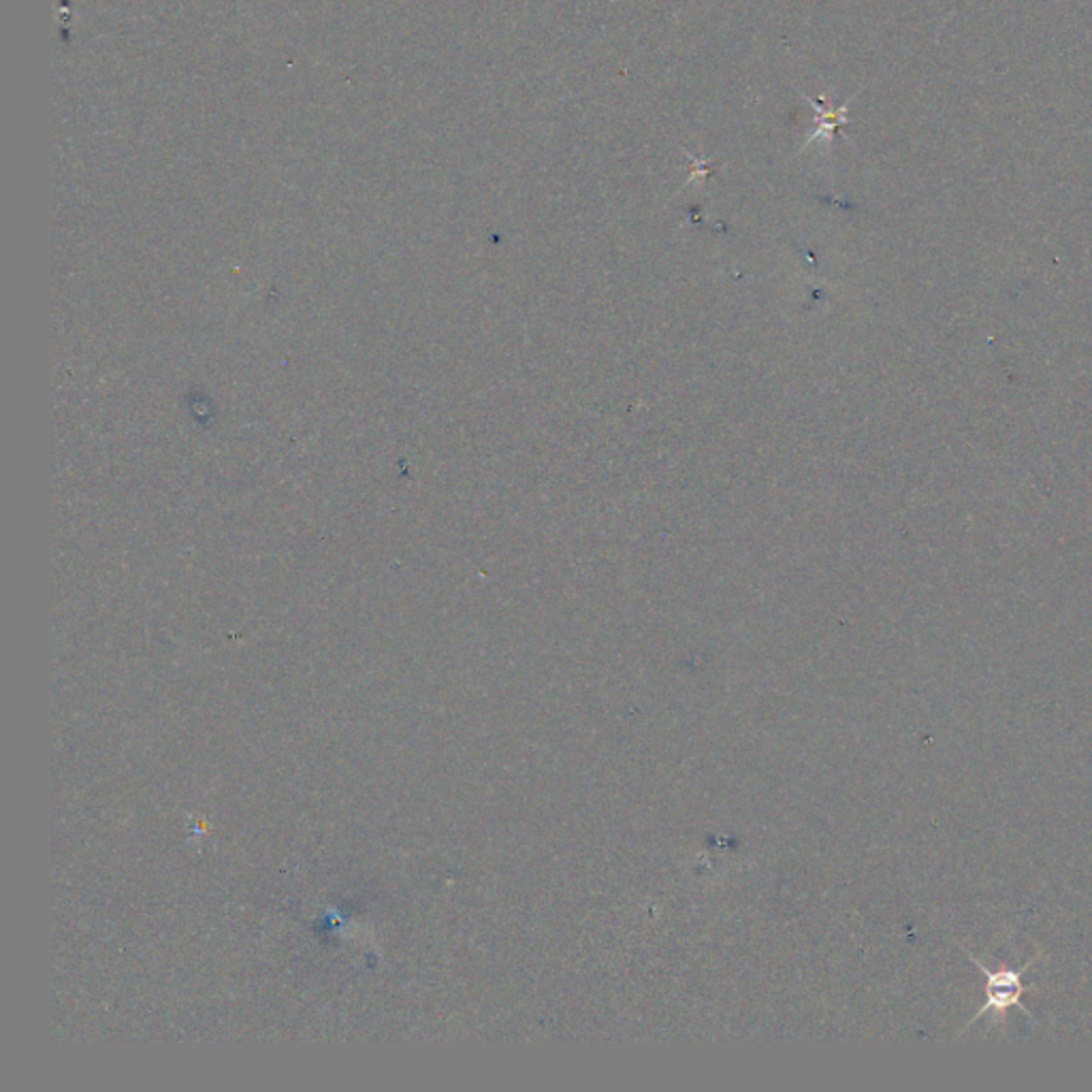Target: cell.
<instances>
[{
	"instance_id": "cell-1",
	"label": "cell",
	"mask_w": 1092,
	"mask_h": 1092,
	"mask_svg": "<svg viewBox=\"0 0 1092 1092\" xmlns=\"http://www.w3.org/2000/svg\"><path fill=\"white\" fill-rule=\"evenodd\" d=\"M966 956H969V961H971L973 964L980 966V971L983 973V978H986V1001H983V1005L980 1007L978 1014H975V1016L969 1020V1024H966L964 1028H969L973 1022H978V1020H980L983 1014H988V1011H992V1014H995V1016H1005L1009 1007H1018L1020 1011H1024V1014L1028 1016V1011L1022 1007V997H1024L1026 992L1031 990L1033 986H1026V983H1024V973H1026L1028 969H1031V966H1033L1037 961H1041V958H1043L1041 954L1035 956L1033 961H1028V962L1022 966V969H1011V966H1001L999 971L988 969V966L983 964V962L980 961V958H975V956L969 954V952H966Z\"/></svg>"
},
{
	"instance_id": "cell-2",
	"label": "cell",
	"mask_w": 1092,
	"mask_h": 1092,
	"mask_svg": "<svg viewBox=\"0 0 1092 1092\" xmlns=\"http://www.w3.org/2000/svg\"><path fill=\"white\" fill-rule=\"evenodd\" d=\"M809 101H811V98H809ZM811 103L816 105V107H819V110L823 111V120H828V122H821V127H819L816 132H813V137H809L807 143H816V141H819V139H830L832 135H835V127H839V124L847 122V118H845L847 105L840 107L839 111H830V113H828L826 107L821 105V101H811Z\"/></svg>"
}]
</instances>
